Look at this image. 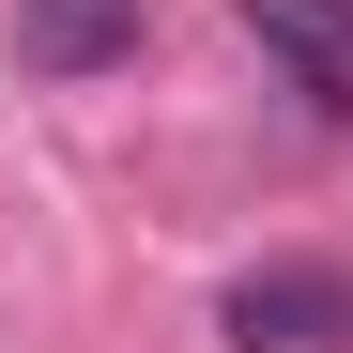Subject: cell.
I'll return each instance as SVG.
<instances>
[{
    "label": "cell",
    "instance_id": "3",
    "mask_svg": "<svg viewBox=\"0 0 353 353\" xmlns=\"http://www.w3.org/2000/svg\"><path fill=\"white\" fill-rule=\"evenodd\" d=\"M230 16L307 108H353V0H230Z\"/></svg>",
    "mask_w": 353,
    "mask_h": 353
},
{
    "label": "cell",
    "instance_id": "1",
    "mask_svg": "<svg viewBox=\"0 0 353 353\" xmlns=\"http://www.w3.org/2000/svg\"><path fill=\"white\" fill-rule=\"evenodd\" d=\"M215 338L230 353H353V276L338 261H261L215 292Z\"/></svg>",
    "mask_w": 353,
    "mask_h": 353
},
{
    "label": "cell",
    "instance_id": "2",
    "mask_svg": "<svg viewBox=\"0 0 353 353\" xmlns=\"http://www.w3.org/2000/svg\"><path fill=\"white\" fill-rule=\"evenodd\" d=\"M154 0H16V77H108L139 62Z\"/></svg>",
    "mask_w": 353,
    "mask_h": 353
}]
</instances>
